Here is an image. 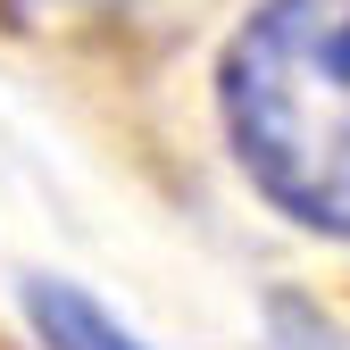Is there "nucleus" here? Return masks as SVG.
<instances>
[{"instance_id": "2", "label": "nucleus", "mask_w": 350, "mask_h": 350, "mask_svg": "<svg viewBox=\"0 0 350 350\" xmlns=\"http://www.w3.org/2000/svg\"><path fill=\"white\" fill-rule=\"evenodd\" d=\"M25 325H33V342L42 350H150L134 325H117L92 292H75V284H59V275H25Z\"/></svg>"}, {"instance_id": "1", "label": "nucleus", "mask_w": 350, "mask_h": 350, "mask_svg": "<svg viewBox=\"0 0 350 350\" xmlns=\"http://www.w3.org/2000/svg\"><path fill=\"white\" fill-rule=\"evenodd\" d=\"M242 175L292 226L350 242V0H267L217 67Z\"/></svg>"}]
</instances>
